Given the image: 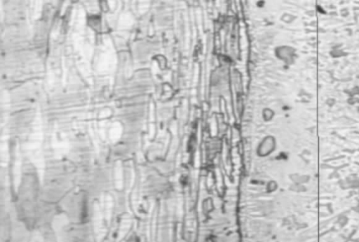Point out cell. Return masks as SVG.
Segmentation results:
<instances>
[{
	"mask_svg": "<svg viewBox=\"0 0 359 242\" xmlns=\"http://www.w3.org/2000/svg\"><path fill=\"white\" fill-rule=\"evenodd\" d=\"M115 64V55L111 44L109 41H106L100 53L98 63V71L100 73L106 74L111 71Z\"/></svg>",
	"mask_w": 359,
	"mask_h": 242,
	"instance_id": "obj_1",
	"label": "cell"
},
{
	"mask_svg": "<svg viewBox=\"0 0 359 242\" xmlns=\"http://www.w3.org/2000/svg\"><path fill=\"white\" fill-rule=\"evenodd\" d=\"M121 130V126L118 123H116L113 125L111 129L110 135V138H111V140L117 139L119 137Z\"/></svg>",
	"mask_w": 359,
	"mask_h": 242,
	"instance_id": "obj_2",
	"label": "cell"
}]
</instances>
